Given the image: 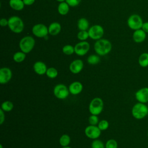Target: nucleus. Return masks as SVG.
I'll return each mask as SVG.
<instances>
[{"instance_id":"42","label":"nucleus","mask_w":148,"mask_h":148,"mask_svg":"<svg viewBox=\"0 0 148 148\" xmlns=\"http://www.w3.org/2000/svg\"><path fill=\"white\" fill-rule=\"evenodd\" d=\"M147 137H148V132H147Z\"/></svg>"},{"instance_id":"31","label":"nucleus","mask_w":148,"mask_h":148,"mask_svg":"<svg viewBox=\"0 0 148 148\" xmlns=\"http://www.w3.org/2000/svg\"><path fill=\"white\" fill-rule=\"evenodd\" d=\"M105 148H117L118 143L115 139H110L105 143Z\"/></svg>"},{"instance_id":"19","label":"nucleus","mask_w":148,"mask_h":148,"mask_svg":"<svg viewBox=\"0 0 148 148\" xmlns=\"http://www.w3.org/2000/svg\"><path fill=\"white\" fill-rule=\"evenodd\" d=\"M9 5L12 9L16 11L22 10L25 6L23 0H9Z\"/></svg>"},{"instance_id":"23","label":"nucleus","mask_w":148,"mask_h":148,"mask_svg":"<svg viewBox=\"0 0 148 148\" xmlns=\"http://www.w3.org/2000/svg\"><path fill=\"white\" fill-rule=\"evenodd\" d=\"M26 57V54L21 50L16 52L13 56V59L14 62L17 63H21L23 62Z\"/></svg>"},{"instance_id":"26","label":"nucleus","mask_w":148,"mask_h":148,"mask_svg":"<svg viewBox=\"0 0 148 148\" xmlns=\"http://www.w3.org/2000/svg\"><path fill=\"white\" fill-rule=\"evenodd\" d=\"M87 61L90 65H97L100 62V57L98 54H91L88 57Z\"/></svg>"},{"instance_id":"10","label":"nucleus","mask_w":148,"mask_h":148,"mask_svg":"<svg viewBox=\"0 0 148 148\" xmlns=\"http://www.w3.org/2000/svg\"><path fill=\"white\" fill-rule=\"evenodd\" d=\"M90 48V43L86 41H80L77 43L75 46V53L79 56H83L86 55L89 51Z\"/></svg>"},{"instance_id":"25","label":"nucleus","mask_w":148,"mask_h":148,"mask_svg":"<svg viewBox=\"0 0 148 148\" xmlns=\"http://www.w3.org/2000/svg\"><path fill=\"white\" fill-rule=\"evenodd\" d=\"M60 145L62 147L68 146L71 143V138L68 134L62 135L59 139Z\"/></svg>"},{"instance_id":"34","label":"nucleus","mask_w":148,"mask_h":148,"mask_svg":"<svg viewBox=\"0 0 148 148\" xmlns=\"http://www.w3.org/2000/svg\"><path fill=\"white\" fill-rule=\"evenodd\" d=\"M82 0H66L65 2L70 7H76L79 5Z\"/></svg>"},{"instance_id":"18","label":"nucleus","mask_w":148,"mask_h":148,"mask_svg":"<svg viewBox=\"0 0 148 148\" xmlns=\"http://www.w3.org/2000/svg\"><path fill=\"white\" fill-rule=\"evenodd\" d=\"M61 30V25L58 22H53L48 27L49 34L56 36L60 34Z\"/></svg>"},{"instance_id":"17","label":"nucleus","mask_w":148,"mask_h":148,"mask_svg":"<svg viewBox=\"0 0 148 148\" xmlns=\"http://www.w3.org/2000/svg\"><path fill=\"white\" fill-rule=\"evenodd\" d=\"M33 69L36 74L39 75H43L44 74H46L47 68L45 62L38 61L34 64Z\"/></svg>"},{"instance_id":"33","label":"nucleus","mask_w":148,"mask_h":148,"mask_svg":"<svg viewBox=\"0 0 148 148\" xmlns=\"http://www.w3.org/2000/svg\"><path fill=\"white\" fill-rule=\"evenodd\" d=\"M88 120L90 125H97L99 123V119L97 115L91 114L89 117Z\"/></svg>"},{"instance_id":"8","label":"nucleus","mask_w":148,"mask_h":148,"mask_svg":"<svg viewBox=\"0 0 148 148\" xmlns=\"http://www.w3.org/2000/svg\"><path fill=\"white\" fill-rule=\"evenodd\" d=\"M88 32L90 39L97 40L102 38L104 34V29L101 25L95 24L89 28Z\"/></svg>"},{"instance_id":"20","label":"nucleus","mask_w":148,"mask_h":148,"mask_svg":"<svg viewBox=\"0 0 148 148\" xmlns=\"http://www.w3.org/2000/svg\"><path fill=\"white\" fill-rule=\"evenodd\" d=\"M69 5L65 1L58 4L57 7V11L60 15H66L69 12Z\"/></svg>"},{"instance_id":"14","label":"nucleus","mask_w":148,"mask_h":148,"mask_svg":"<svg viewBox=\"0 0 148 148\" xmlns=\"http://www.w3.org/2000/svg\"><path fill=\"white\" fill-rule=\"evenodd\" d=\"M84 64L82 60L76 59L72 61L69 64V70L73 74L79 73L83 69Z\"/></svg>"},{"instance_id":"29","label":"nucleus","mask_w":148,"mask_h":148,"mask_svg":"<svg viewBox=\"0 0 148 148\" xmlns=\"http://www.w3.org/2000/svg\"><path fill=\"white\" fill-rule=\"evenodd\" d=\"M77 38L80 41H86L89 38L88 31H79L77 34Z\"/></svg>"},{"instance_id":"5","label":"nucleus","mask_w":148,"mask_h":148,"mask_svg":"<svg viewBox=\"0 0 148 148\" xmlns=\"http://www.w3.org/2000/svg\"><path fill=\"white\" fill-rule=\"evenodd\" d=\"M103 109V100L99 97L93 98L90 102L88 110L91 114L99 115L101 113Z\"/></svg>"},{"instance_id":"32","label":"nucleus","mask_w":148,"mask_h":148,"mask_svg":"<svg viewBox=\"0 0 148 148\" xmlns=\"http://www.w3.org/2000/svg\"><path fill=\"white\" fill-rule=\"evenodd\" d=\"M91 147V148H105V145L101 140L97 139L92 142Z\"/></svg>"},{"instance_id":"3","label":"nucleus","mask_w":148,"mask_h":148,"mask_svg":"<svg viewBox=\"0 0 148 148\" xmlns=\"http://www.w3.org/2000/svg\"><path fill=\"white\" fill-rule=\"evenodd\" d=\"M131 113L135 119L137 120L143 119L148 114L147 105L145 103L138 102L133 106Z\"/></svg>"},{"instance_id":"1","label":"nucleus","mask_w":148,"mask_h":148,"mask_svg":"<svg viewBox=\"0 0 148 148\" xmlns=\"http://www.w3.org/2000/svg\"><path fill=\"white\" fill-rule=\"evenodd\" d=\"M112 49L111 42L106 39L101 38L96 40L94 45L95 52L100 56H104L109 54Z\"/></svg>"},{"instance_id":"38","label":"nucleus","mask_w":148,"mask_h":148,"mask_svg":"<svg viewBox=\"0 0 148 148\" xmlns=\"http://www.w3.org/2000/svg\"><path fill=\"white\" fill-rule=\"evenodd\" d=\"M25 6H31L34 3L35 0H23Z\"/></svg>"},{"instance_id":"9","label":"nucleus","mask_w":148,"mask_h":148,"mask_svg":"<svg viewBox=\"0 0 148 148\" xmlns=\"http://www.w3.org/2000/svg\"><path fill=\"white\" fill-rule=\"evenodd\" d=\"M32 32L37 38H45L49 34L48 27L43 24L38 23L32 27Z\"/></svg>"},{"instance_id":"24","label":"nucleus","mask_w":148,"mask_h":148,"mask_svg":"<svg viewBox=\"0 0 148 148\" xmlns=\"http://www.w3.org/2000/svg\"><path fill=\"white\" fill-rule=\"evenodd\" d=\"M14 108L13 103L10 101H5L3 102L1 104V109L3 110L5 112H10L13 110Z\"/></svg>"},{"instance_id":"12","label":"nucleus","mask_w":148,"mask_h":148,"mask_svg":"<svg viewBox=\"0 0 148 148\" xmlns=\"http://www.w3.org/2000/svg\"><path fill=\"white\" fill-rule=\"evenodd\" d=\"M12 72L8 67H3L0 69V83L5 84L8 83L12 79Z\"/></svg>"},{"instance_id":"39","label":"nucleus","mask_w":148,"mask_h":148,"mask_svg":"<svg viewBox=\"0 0 148 148\" xmlns=\"http://www.w3.org/2000/svg\"><path fill=\"white\" fill-rule=\"evenodd\" d=\"M57 2L61 3V2H65L66 0H56Z\"/></svg>"},{"instance_id":"36","label":"nucleus","mask_w":148,"mask_h":148,"mask_svg":"<svg viewBox=\"0 0 148 148\" xmlns=\"http://www.w3.org/2000/svg\"><path fill=\"white\" fill-rule=\"evenodd\" d=\"M0 25L1 27H6L8 25V19L2 18L0 20Z\"/></svg>"},{"instance_id":"2","label":"nucleus","mask_w":148,"mask_h":148,"mask_svg":"<svg viewBox=\"0 0 148 148\" xmlns=\"http://www.w3.org/2000/svg\"><path fill=\"white\" fill-rule=\"evenodd\" d=\"M8 26L12 32L15 34H20L24 30V24L20 17L13 16L9 18Z\"/></svg>"},{"instance_id":"21","label":"nucleus","mask_w":148,"mask_h":148,"mask_svg":"<svg viewBox=\"0 0 148 148\" xmlns=\"http://www.w3.org/2000/svg\"><path fill=\"white\" fill-rule=\"evenodd\" d=\"M77 26L79 31H88L89 29V22L84 17L80 18L77 23Z\"/></svg>"},{"instance_id":"35","label":"nucleus","mask_w":148,"mask_h":148,"mask_svg":"<svg viewBox=\"0 0 148 148\" xmlns=\"http://www.w3.org/2000/svg\"><path fill=\"white\" fill-rule=\"evenodd\" d=\"M5 112L2 110L1 109L0 110V124H2L3 122L5 121Z\"/></svg>"},{"instance_id":"28","label":"nucleus","mask_w":148,"mask_h":148,"mask_svg":"<svg viewBox=\"0 0 148 148\" xmlns=\"http://www.w3.org/2000/svg\"><path fill=\"white\" fill-rule=\"evenodd\" d=\"M62 53L67 56H71L75 53L74 47L71 45H66L62 49Z\"/></svg>"},{"instance_id":"27","label":"nucleus","mask_w":148,"mask_h":148,"mask_svg":"<svg viewBox=\"0 0 148 148\" xmlns=\"http://www.w3.org/2000/svg\"><path fill=\"white\" fill-rule=\"evenodd\" d=\"M58 74V71L54 67H50L47 68L46 75L50 79H54L57 77Z\"/></svg>"},{"instance_id":"41","label":"nucleus","mask_w":148,"mask_h":148,"mask_svg":"<svg viewBox=\"0 0 148 148\" xmlns=\"http://www.w3.org/2000/svg\"><path fill=\"white\" fill-rule=\"evenodd\" d=\"M0 148H3V146H2V145H0Z\"/></svg>"},{"instance_id":"4","label":"nucleus","mask_w":148,"mask_h":148,"mask_svg":"<svg viewBox=\"0 0 148 148\" xmlns=\"http://www.w3.org/2000/svg\"><path fill=\"white\" fill-rule=\"evenodd\" d=\"M35 45L34 38L30 35L24 36L19 42V47L21 51L25 54L30 53L34 49Z\"/></svg>"},{"instance_id":"16","label":"nucleus","mask_w":148,"mask_h":148,"mask_svg":"<svg viewBox=\"0 0 148 148\" xmlns=\"http://www.w3.org/2000/svg\"><path fill=\"white\" fill-rule=\"evenodd\" d=\"M146 33L142 29L134 31L132 34V39L136 43L143 42L146 38Z\"/></svg>"},{"instance_id":"40","label":"nucleus","mask_w":148,"mask_h":148,"mask_svg":"<svg viewBox=\"0 0 148 148\" xmlns=\"http://www.w3.org/2000/svg\"><path fill=\"white\" fill-rule=\"evenodd\" d=\"M62 148H72V147H69V146H65V147H62Z\"/></svg>"},{"instance_id":"7","label":"nucleus","mask_w":148,"mask_h":148,"mask_svg":"<svg viewBox=\"0 0 148 148\" xmlns=\"http://www.w3.org/2000/svg\"><path fill=\"white\" fill-rule=\"evenodd\" d=\"M69 88L63 84H58L53 89L54 95L59 99H66L69 94Z\"/></svg>"},{"instance_id":"37","label":"nucleus","mask_w":148,"mask_h":148,"mask_svg":"<svg viewBox=\"0 0 148 148\" xmlns=\"http://www.w3.org/2000/svg\"><path fill=\"white\" fill-rule=\"evenodd\" d=\"M141 29L146 34H148V21L143 22Z\"/></svg>"},{"instance_id":"6","label":"nucleus","mask_w":148,"mask_h":148,"mask_svg":"<svg viewBox=\"0 0 148 148\" xmlns=\"http://www.w3.org/2000/svg\"><path fill=\"white\" fill-rule=\"evenodd\" d=\"M143 23V21L142 18L138 14H132L130 15L127 21L128 27L133 31L141 29Z\"/></svg>"},{"instance_id":"13","label":"nucleus","mask_w":148,"mask_h":148,"mask_svg":"<svg viewBox=\"0 0 148 148\" xmlns=\"http://www.w3.org/2000/svg\"><path fill=\"white\" fill-rule=\"evenodd\" d=\"M135 99L138 102L146 103L148 102V87H142L135 94Z\"/></svg>"},{"instance_id":"15","label":"nucleus","mask_w":148,"mask_h":148,"mask_svg":"<svg viewBox=\"0 0 148 148\" xmlns=\"http://www.w3.org/2000/svg\"><path fill=\"white\" fill-rule=\"evenodd\" d=\"M70 94L76 95L81 93L83 90V86L82 83L78 81H75L70 84L68 87Z\"/></svg>"},{"instance_id":"11","label":"nucleus","mask_w":148,"mask_h":148,"mask_svg":"<svg viewBox=\"0 0 148 148\" xmlns=\"http://www.w3.org/2000/svg\"><path fill=\"white\" fill-rule=\"evenodd\" d=\"M84 134L87 138L94 140L98 139L100 136L101 131L97 125H89L86 127Z\"/></svg>"},{"instance_id":"44","label":"nucleus","mask_w":148,"mask_h":148,"mask_svg":"<svg viewBox=\"0 0 148 148\" xmlns=\"http://www.w3.org/2000/svg\"><path fill=\"white\" fill-rule=\"evenodd\" d=\"M147 148H148V145H147Z\"/></svg>"},{"instance_id":"43","label":"nucleus","mask_w":148,"mask_h":148,"mask_svg":"<svg viewBox=\"0 0 148 148\" xmlns=\"http://www.w3.org/2000/svg\"><path fill=\"white\" fill-rule=\"evenodd\" d=\"M147 107H148V102H147Z\"/></svg>"},{"instance_id":"30","label":"nucleus","mask_w":148,"mask_h":148,"mask_svg":"<svg viewBox=\"0 0 148 148\" xmlns=\"http://www.w3.org/2000/svg\"><path fill=\"white\" fill-rule=\"evenodd\" d=\"M109 122L106 120H102L99 121L97 125L98 127L100 129L101 131L106 130L109 128Z\"/></svg>"},{"instance_id":"22","label":"nucleus","mask_w":148,"mask_h":148,"mask_svg":"<svg viewBox=\"0 0 148 148\" xmlns=\"http://www.w3.org/2000/svg\"><path fill=\"white\" fill-rule=\"evenodd\" d=\"M138 64L142 68L148 66V53H142L138 58Z\"/></svg>"}]
</instances>
